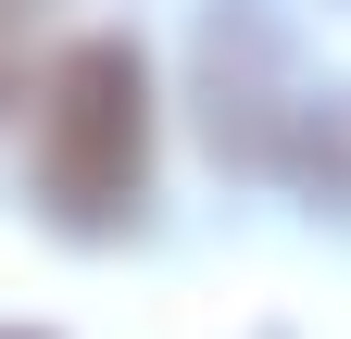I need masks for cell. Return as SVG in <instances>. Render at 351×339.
Returning <instances> with one entry per match:
<instances>
[{
	"label": "cell",
	"mask_w": 351,
	"mask_h": 339,
	"mask_svg": "<svg viewBox=\"0 0 351 339\" xmlns=\"http://www.w3.org/2000/svg\"><path fill=\"white\" fill-rule=\"evenodd\" d=\"M25 163H38V201L101 239L138 214L151 189V75L125 38H63L51 75H38V126H25Z\"/></svg>",
	"instance_id": "obj_1"
},
{
	"label": "cell",
	"mask_w": 351,
	"mask_h": 339,
	"mask_svg": "<svg viewBox=\"0 0 351 339\" xmlns=\"http://www.w3.org/2000/svg\"><path fill=\"white\" fill-rule=\"evenodd\" d=\"M0 339H25V327H0Z\"/></svg>",
	"instance_id": "obj_2"
}]
</instances>
